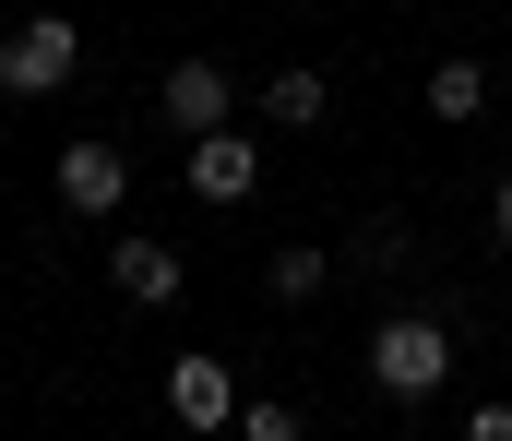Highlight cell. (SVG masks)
I'll list each match as a JSON object with an SVG mask.
<instances>
[{
    "label": "cell",
    "instance_id": "6da1fadb",
    "mask_svg": "<svg viewBox=\"0 0 512 441\" xmlns=\"http://www.w3.org/2000/svg\"><path fill=\"white\" fill-rule=\"evenodd\" d=\"M441 382H453V322H441V310H393V322H370V394L429 406Z\"/></svg>",
    "mask_w": 512,
    "mask_h": 441
},
{
    "label": "cell",
    "instance_id": "7a4b0ae2",
    "mask_svg": "<svg viewBox=\"0 0 512 441\" xmlns=\"http://www.w3.org/2000/svg\"><path fill=\"white\" fill-rule=\"evenodd\" d=\"M72 72H84V36H72L60 12H36V24L0 36V96H60Z\"/></svg>",
    "mask_w": 512,
    "mask_h": 441
},
{
    "label": "cell",
    "instance_id": "3957f363",
    "mask_svg": "<svg viewBox=\"0 0 512 441\" xmlns=\"http://www.w3.org/2000/svg\"><path fill=\"white\" fill-rule=\"evenodd\" d=\"M179 179H191V203H215V215H227V203H251V191H262V144L227 120V132L179 144Z\"/></svg>",
    "mask_w": 512,
    "mask_h": 441
},
{
    "label": "cell",
    "instance_id": "277c9868",
    "mask_svg": "<svg viewBox=\"0 0 512 441\" xmlns=\"http://www.w3.org/2000/svg\"><path fill=\"white\" fill-rule=\"evenodd\" d=\"M155 120H167L179 144H203V132H227V120H239V96H227V72H215V60H167Z\"/></svg>",
    "mask_w": 512,
    "mask_h": 441
},
{
    "label": "cell",
    "instance_id": "5b68a950",
    "mask_svg": "<svg viewBox=\"0 0 512 441\" xmlns=\"http://www.w3.org/2000/svg\"><path fill=\"white\" fill-rule=\"evenodd\" d=\"M60 203H72V215H120V203H131V155L96 144V132L60 144Z\"/></svg>",
    "mask_w": 512,
    "mask_h": 441
},
{
    "label": "cell",
    "instance_id": "8992f818",
    "mask_svg": "<svg viewBox=\"0 0 512 441\" xmlns=\"http://www.w3.org/2000/svg\"><path fill=\"white\" fill-rule=\"evenodd\" d=\"M167 418H179V430H227V418H239L227 358H203V346H191V358H167Z\"/></svg>",
    "mask_w": 512,
    "mask_h": 441
},
{
    "label": "cell",
    "instance_id": "52a82bcc",
    "mask_svg": "<svg viewBox=\"0 0 512 441\" xmlns=\"http://www.w3.org/2000/svg\"><path fill=\"white\" fill-rule=\"evenodd\" d=\"M108 287H131V310H167V298H179V251H167V239H143V227H120Z\"/></svg>",
    "mask_w": 512,
    "mask_h": 441
},
{
    "label": "cell",
    "instance_id": "ba28073f",
    "mask_svg": "<svg viewBox=\"0 0 512 441\" xmlns=\"http://www.w3.org/2000/svg\"><path fill=\"white\" fill-rule=\"evenodd\" d=\"M262 120H274V132H322V120H334V84H322L310 60H286V72L262 84Z\"/></svg>",
    "mask_w": 512,
    "mask_h": 441
},
{
    "label": "cell",
    "instance_id": "9c48e42d",
    "mask_svg": "<svg viewBox=\"0 0 512 441\" xmlns=\"http://www.w3.org/2000/svg\"><path fill=\"white\" fill-rule=\"evenodd\" d=\"M417 108H429V120H453V132H465V120H477V108H489V72H477V60H429V84H417Z\"/></svg>",
    "mask_w": 512,
    "mask_h": 441
},
{
    "label": "cell",
    "instance_id": "30bf717a",
    "mask_svg": "<svg viewBox=\"0 0 512 441\" xmlns=\"http://www.w3.org/2000/svg\"><path fill=\"white\" fill-rule=\"evenodd\" d=\"M262 287L298 310V298H322V287H334V263H322V251H274V275H262Z\"/></svg>",
    "mask_w": 512,
    "mask_h": 441
},
{
    "label": "cell",
    "instance_id": "8fae6325",
    "mask_svg": "<svg viewBox=\"0 0 512 441\" xmlns=\"http://www.w3.org/2000/svg\"><path fill=\"white\" fill-rule=\"evenodd\" d=\"M239 441H298V406H274V394H262V406H239Z\"/></svg>",
    "mask_w": 512,
    "mask_h": 441
},
{
    "label": "cell",
    "instance_id": "7c38bea8",
    "mask_svg": "<svg viewBox=\"0 0 512 441\" xmlns=\"http://www.w3.org/2000/svg\"><path fill=\"white\" fill-rule=\"evenodd\" d=\"M465 441H512V406H477V418H465Z\"/></svg>",
    "mask_w": 512,
    "mask_h": 441
},
{
    "label": "cell",
    "instance_id": "4fadbf2b",
    "mask_svg": "<svg viewBox=\"0 0 512 441\" xmlns=\"http://www.w3.org/2000/svg\"><path fill=\"white\" fill-rule=\"evenodd\" d=\"M489 227H501V251H512V179H501V203H489Z\"/></svg>",
    "mask_w": 512,
    "mask_h": 441
}]
</instances>
